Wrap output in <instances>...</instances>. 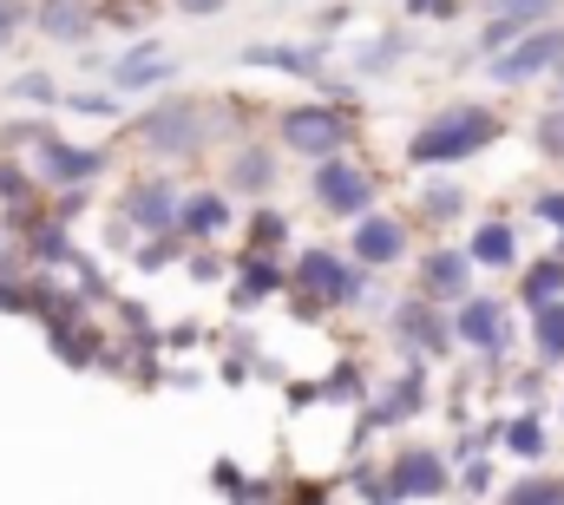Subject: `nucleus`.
<instances>
[{"label":"nucleus","instance_id":"obj_20","mask_svg":"<svg viewBox=\"0 0 564 505\" xmlns=\"http://www.w3.org/2000/svg\"><path fill=\"white\" fill-rule=\"evenodd\" d=\"M506 447H512L519 460H545V420H539V413H519V420L506 427Z\"/></svg>","mask_w":564,"mask_h":505},{"label":"nucleus","instance_id":"obj_26","mask_svg":"<svg viewBox=\"0 0 564 505\" xmlns=\"http://www.w3.org/2000/svg\"><path fill=\"white\" fill-rule=\"evenodd\" d=\"M426 217H440V224L459 217V191L453 184H426Z\"/></svg>","mask_w":564,"mask_h":505},{"label":"nucleus","instance_id":"obj_16","mask_svg":"<svg viewBox=\"0 0 564 505\" xmlns=\"http://www.w3.org/2000/svg\"><path fill=\"white\" fill-rule=\"evenodd\" d=\"M558 296H564V250H552L545 262H532V269H525L519 302H525V309H545V302H558Z\"/></svg>","mask_w":564,"mask_h":505},{"label":"nucleus","instance_id":"obj_31","mask_svg":"<svg viewBox=\"0 0 564 505\" xmlns=\"http://www.w3.org/2000/svg\"><path fill=\"white\" fill-rule=\"evenodd\" d=\"M552 106H564V66H558V86H552Z\"/></svg>","mask_w":564,"mask_h":505},{"label":"nucleus","instance_id":"obj_25","mask_svg":"<svg viewBox=\"0 0 564 505\" xmlns=\"http://www.w3.org/2000/svg\"><path fill=\"white\" fill-rule=\"evenodd\" d=\"M13 99H26V106H53L59 86H53L46 73H20V79H13Z\"/></svg>","mask_w":564,"mask_h":505},{"label":"nucleus","instance_id":"obj_29","mask_svg":"<svg viewBox=\"0 0 564 505\" xmlns=\"http://www.w3.org/2000/svg\"><path fill=\"white\" fill-rule=\"evenodd\" d=\"M13 33H20V7L0 0V46H13Z\"/></svg>","mask_w":564,"mask_h":505},{"label":"nucleus","instance_id":"obj_8","mask_svg":"<svg viewBox=\"0 0 564 505\" xmlns=\"http://www.w3.org/2000/svg\"><path fill=\"white\" fill-rule=\"evenodd\" d=\"M539 20H558V0H492L486 13V33H479V53H499L512 46L519 33H532Z\"/></svg>","mask_w":564,"mask_h":505},{"label":"nucleus","instance_id":"obj_24","mask_svg":"<svg viewBox=\"0 0 564 505\" xmlns=\"http://www.w3.org/2000/svg\"><path fill=\"white\" fill-rule=\"evenodd\" d=\"M144 79H171V60H158L151 46H144V53H132V60L119 66V86H144Z\"/></svg>","mask_w":564,"mask_h":505},{"label":"nucleus","instance_id":"obj_10","mask_svg":"<svg viewBox=\"0 0 564 505\" xmlns=\"http://www.w3.org/2000/svg\"><path fill=\"white\" fill-rule=\"evenodd\" d=\"M144 144H151V151H191V144H204V112H197L191 99H164V106H151V119H144Z\"/></svg>","mask_w":564,"mask_h":505},{"label":"nucleus","instance_id":"obj_3","mask_svg":"<svg viewBox=\"0 0 564 505\" xmlns=\"http://www.w3.org/2000/svg\"><path fill=\"white\" fill-rule=\"evenodd\" d=\"M295 289H302L315 309H348V302L368 289V276H361V262H348V256H335V250H302Z\"/></svg>","mask_w":564,"mask_h":505},{"label":"nucleus","instance_id":"obj_5","mask_svg":"<svg viewBox=\"0 0 564 505\" xmlns=\"http://www.w3.org/2000/svg\"><path fill=\"white\" fill-rule=\"evenodd\" d=\"M348 138H355V119L341 106H295V112H282V144L295 158H335Z\"/></svg>","mask_w":564,"mask_h":505},{"label":"nucleus","instance_id":"obj_1","mask_svg":"<svg viewBox=\"0 0 564 505\" xmlns=\"http://www.w3.org/2000/svg\"><path fill=\"white\" fill-rule=\"evenodd\" d=\"M499 112L492 106H446L408 138V164H466L486 144H499Z\"/></svg>","mask_w":564,"mask_h":505},{"label":"nucleus","instance_id":"obj_28","mask_svg":"<svg viewBox=\"0 0 564 505\" xmlns=\"http://www.w3.org/2000/svg\"><path fill=\"white\" fill-rule=\"evenodd\" d=\"M237 184H270V158L243 151V158H237Z\"/></svg>","mask_w":564,"mask_h":505},{"label":"nucleus","instance_id":"obj_15","mask_svg":"<svg viewBox=\"0 0 564 505\" xmlns=\"http://www.w3.org/2000/svg\"><path fill=\"white\" fill-rule=\"evenodd\" d=\"M532 348H539V368H564V296L532 309Z\"/></svg>","mask_w":564,"mask_h":505},{"label":"nucleus","instance_id":"obj_27","mask_svg":"<svg viewBox=\"0 0 564 505\" xmlns=\"http://www.w3.org/2000/svg\"><path fill=\"white\" fill-rule=\"evenodd\" d=\"M532 217L552 224V230L564 237V191H539V197H532Z\"/></svg>","mask_w":564,"mask_h":505},{"label":"nucleus","instance_id":"obj_4","mask_svg":"<svg viewBox=\"0 0 564 505\" xmlns=\"http://www.w3.org/2000/svg\"><path fill=\"white\" fill-rule=\"evenodd\" d=\"M308 197H315L322 211H335V217H368V211H375V178L335 151V158H315Z\"/></svg>","mask_w":564,"mask_h":505},{"label":"nucleus","instance_id":"obj_23","mask_svg":"<svg viewBox=\"0 0 564 505\" xmlns=\"http://www.w3.org/2000/svg\"><path fill=\"white\" fill-rule=\"evenodd\" d=\"M243 66H289V73H315V53H282V46H243Z\"/></svg>","mask_w":564,"mask_h":505},{"label":"nucleus","instance_id":"obj_9","mask_svg":"<svg viewBox=\"0 0 564 505\" xmlns=\"http://www.w3.org/2000/svg\"><path fill=\"white\" fill-rule=\"evenodd\" d=\"M446 493V460L433 447H408L388 473V499H440Z\"/></svg>","mask_w":564,"mask_h":505},{"label":"nucleus","instance_id":"obj_2","mask_svg":"<svg viewBox=\"0 0 564 505\" xmlns=\"http://www.w3.org/2000/svg\"><path fill=\"white\" fill-rule=\"evenodd\" d=\"M564 66V20H539L532 33H519L512 46L486 53V73L499 86H532V79H552Z\"/></svg>","mask_w":564,"mask_h":505},{"label":"nucleus","instance_id":"obj_12","mask_svg":"<svg viewBox=\"0 0 564 505\" xmlns=\"http://www.w3.org/2000/svg\"><path fill=\"white\" fill-rule=\"evenodd\" d=\"M394 329H401L421 355H446V342H453V322H440V302H433V296H408V309L394 315Z\"/></svg>","mask_w":564,"mask_h":505},{"label":"nucleus","instance_id":"obj_21","mask_svg":"<svg viewBox=\"0 0 564 505\" xmlns=\"http://www.w3.org/2000/svg\"><path fill=\"white\" fill-rule=\"evenodd\" d=\"M532 144H539V158L564 164V106H545V112H539V126H532Z\"/></svg>","mask_w":564,"mask_h":505},{"label":"nucleus","instance_id":"obj_11","mask_svg":"<svg viewBox=\"0 0 564 505\" xmlns=\"http://www.w3.org/2000/svg\"><path fill=\"white\" fill-rule=\"evenodd\" d=\"M473 250H426L421 256V289L433 302H459V296H473Z\"/></svg>","mask_w":564,"mask_h":505},{"label":"nucleus","instance_id":"obj_18","mask_svg":"<svg viewBox=\"0 0 564 505\" xmlns=\"http://www.w3.org/2000/svg\"><path fill=\"white\" fill-rule=\"evenodd\" d=\"M506 499L512 505H564V480L558 473H525V480L506 486Z\"/></svg>","mask_w":564,"mask_h":505},{"label":"nucleus","instance_id":"obj_7","mask_svg":"<svg viewBox=\"0 0 564 505\" xmlns=\"http://www.w3.org/2000/svg\"><path fill=\"white\" fill-rule=\"evenodd\" d=\"M348 256H355L361 269H394V262L408 256V224H401V217H381V211L355 217V244H348Z\"/></svg>","mask_w":564,"mask_h":505},{"label":"nucleus","instance_id":"obj_19","mask_svg":"<svg viewBox=\"0 0 564 505\" xmlns=\"http://www.w3.org/2000/svg\"><path fill=\"white\" fill-rule=\"evenodd\" d=\"M132 217L164 230V224L177 217V197H171V184H139V191H132Z\"/></svg>","mask_w":564,"mask_h":505},{"label":"nucleus","instance_id":"obj_14","mask_svg":"<svg viewBox=\"0 0 564 505\" xmlns=\"http://www.w3.org/2000/svg\"><path fill=\"white\" fill-rule=\"evenodd\" d=\"M40 26H46V40L79 46V40L93 33V7H86V0H46V7H40Z\"/></svg>","mask_w":564,"mask_h":505},{"label":"nucleus","instance_id":"obj_6","mask_svg":"<svg viewBox=\"0 0 564 505\" xmlns=\"http://www.w3.org/2000/svg\"><path fill=\"white\" fill-rule=\"evenodd\" d=\"M453 335L479 355H506L512 348V322H506V302L499 296H459L453 302Z\"/></svg>","mask_w":564,"mask_h":505},{"label":"nucleus","instance_id":"obj_22","mask_svg":"<svg viewBox=\"0 0 564 505\" xmlns=\"http://www.w3.org/2000/svg\"><path fill=\"white\" fill-rule=\"evenodd\" d=\"M184 224H191L197 237H217V230L230 224V211H224V197H191V204H184Z\"/></svg>","mask_w":564,"mask_h":505},{"label":"nucleus","instance_id":"obj_17","mask_svg":"<svg viewBox=\"0 0 564 505\" xmlns=\"http://www.w3.org/2000/svg\"><path fill=\"white\" fill-rule=\"evenodd\" d=\"M40 171H46V178H59V184H73V178L99 171V151H73L66 138H46V151H40Z\"/></svg>","mask_w":564,"mask_h":505},{"label":"nucleus","instance_id":"obj_30","mask_svg":"<svg viewBox=\"0 0 564 505\" xmlns=\"http://www.w3.org/2000/svg\"><path fill=\"white\" fill-rule=\"evenodd\" d=\"M177 7H184V13H224L230 0H177Z\"/></svg>","mask_w":564,"mask_h":505},{"label":"nucleus","instance_id":"obj_13","mask_svg":"<svg viewBox=\"0 0 564 505\" xmlns=\"http://www.w3.org/2000/svg\"><path fill=\"white\" fill-rule=\"evenodd\" d=\"M466 250H473L479 269H512V262H519V230H512L506 217H486V224L473 230V244H466Z\"/></svg>","mask_w":564,"mask_h":505}]
</instances>
